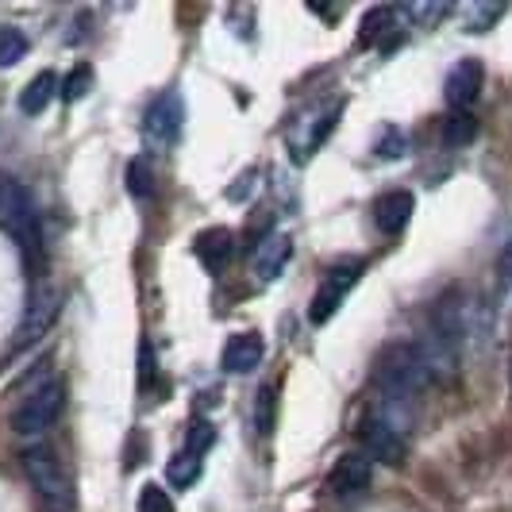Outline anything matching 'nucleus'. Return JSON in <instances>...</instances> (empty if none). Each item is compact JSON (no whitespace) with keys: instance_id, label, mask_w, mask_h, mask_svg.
<instances>
[{"instance_id":"nucleus-19","label":"nucleus","mask_w":512,"mask_h":512,"mask_svg":"<svg viewBox=\"0 0 512 512\" xmlns=\"http://www.w3.org/2000/svg\"><path fill=\"white\" fill-rule=\"evenodd\" d=\"M278 424V385H262L255 397V428L258 436H270Z\"/></svg>"},{"instance_id":"nucleus-6","label":"nucleus","mask_w":512,"mask_h":512,"mask_svg":"<svg viewBox=\"0 0 512 512\" xmlns=\"http://www.w3.org/2000/svg\"><path fill=\"white\" fill-rule=\"evenodd\" d=\"M362 270H366V262H339V266H332V270L324 274V282H320L312 305H308V320H312L316 328L328 324L335 312H339V305L347 301V293L359 285Z\"/></svg>"},{"instance_id":"nucleus-1","label":"nucleus","mask_w":512,"mask_h":512,"mask_svg":"<svg viewBox=\"0 0 512 512\" xmlns=\"http://www.w3.org/2000/svg\"><path fill=\"white\" fill-rule=\"evenodd\" d=\"M374 378L382 385L389 397L397 401H412L416 393H424L436 370L424 355V347H412V343H393L378 355V366H374Z\"/></svg>"},{"instance_id":"nucleus-4","label":"nucleus","mask_w":512,"mask_h":512,"mask_svg":"<svg viewBox=\"0 0 512 512\" xmlns=\"http://www.w3.org/2000/svg\"><path fill=\"white\" fill-rule=\"evenodd\" d=\"M66 409V382L51 378L47 385H39L27 397L20 409L12 412V432L16 436H43L47 428H54V420Z\"/></svg>"},{"instance_id":"nucleus-10","label":"nucleus","mask_w":512,"mask_h":512,"mask_svg":"<svg viewBox=\"0 0 512 512\" xmlns=\"http://www.w3.org/2000/svg\"><path fill=\"white\" fill-rule=\"evenodd\" d=\"M482 81H486V66L478 58H459L443 81V97L455 112H470V104L482 93Z\"/></svg>"},{"instance_id":"nucleus-14","label":"nucleus","mask_w":512,"mask_h":512,"mask_svg":"<svg viewBox=\"0 0 512 512\" xmlns=\"http://www.w3.org/2000/svg\"><path fill=\"white\" fill-rule=\"evenodd\" d=\"M266 359V339L258 332H235L224 347V370L228 374H251Z\"/></svg>"},{"instance_id":"nucleus-22","label":"nucleus","mask_w":512,"mask_h":512,"mask_svg":"<svg viewBox=\"0 0 512 512\" xmlns=\"http://www.w3.org/2000/svg\"><path fill=\"white\" fill-rule=\"evenodd\" d=\"M474 135H478V120H474L470 112H455V116L447 120V128H443V139H447V147H466Z\"/></svg>"},{"instance_id":"nucleus-15","label":"nucleus","mask_w":512,"mask_h":512,"mask_svg":"<svg viewBox=\"0 0 512 512\" xmlns=\"http://www.w3.org/2000/svg\"><path fill=\"white\" fill-rule=\"evenodd\" d=\"M231 251H235V235L228 228H208L193 239V255L201 258V266L212 270V274H220L228 266Z\"/></svg>"},{"instance_id":"nucleus-17","label":"nucleus","mask_w":512,"mask_h":512,"mask_svg":"<svg viewBox=\"0 0 512 512\" xmlns=\"http://www.w3.org/2000/svg\"><path fill=\"white\" fill-rule=\"evenodd\" d=\"M201 470H205V459L201 455H193V451H178L174 459L166 462V482L178 489H189L197 478H201Z\"/></svg>"},{"instance_id":"nucleus-11","label":"nucleus","mask_w":512,"mask_h":512,"mask_svg":"<svg viewBox=\"0 0 512 512\" xmlns=\"http://www.w3.org/2000/svg\"><path fill=\"white\" fill-rule=\"evenodd\" d=\"M370 478H374V462L366 459L362 451H347V455L335 459L332 474H328V486L339 497H351V493H362V489L370 486Z\"/></svg>"},{"instance_id":"nucleus-30","label":"nucleus","mask_w":512,"mask_h":512,"mask_svg":"<svg viewBox=\"0 0 512 512\" xmlns=\"http://www.w3.org/2000/svg\"><path fill=\"white\" fill-rule=\"evenodd\" d=\"M509 382H512V366H509Z\"/></svg>"},{"instance_id":"nucleus-8","label":"nucleus","mask_w":512,"mask_h":512,"mask_svg":"<svg viewBox=\"0 0 512 512\" xmlns=\"http://www.w3.org/2000/svg\"><path fill=\"white\" fill-rule=\"evenodd\" d=\"M339 116H343V101H332L328 108H320V112L301 116L297 128L289 131V151H293V158H297V162H308L312 154L320 151V143L335 131Z\"/></svg>"},{"instance_id":"nucleus-16","label":"nucleus","mask_w":512,"mask_h":512,"mask_svg":"<svg viewBox=\"0 0 512 512\" xmlns=\"http://www.w3.org/2000/svg\"><path fill=\"white\" fill-rule=\"evenodd\" d=\"M58 93H62V89H58V77H54L51 70H39V74L24 85V93H20V108H24L27 116H39V112H43Z\"/></svg>"},{"instance_id":"nucleus-24","label":"nucleus","mask_w":512,"mask_h":512,"mask_svg":"<svg viewBox=\"0 0 512 512\" xmlns=\"http://www.w3.org/2000/svg\"><path fill=\"white\" fill-rule=\"evenodd\" d=\"M139 512H174V501H170V493L162 486H154V482H147V486L139 489V505H135Z\"/></svg>"},{"instance_id":"nucleus-18","label":"nucleus","mask_w":512,"mask_h":512,"mask_svg":"<svg viewBox=\"0 0 512 512\" xmlns=\"http://www.w3.org/2000/svg\"><path fill=\"white\" fill-rule=\"evenodd\" d=\"M128 193L135 197V201H147L154 193V166H151V158L147 154H135L128 162Z\"/></svg>"},{"instance_id":"nucleus-29","label":"nucleus","mask_w":512,"mask_h":512,"mask_svg":"<svg viewBox=\"0 0 512 512\" xmlns=\"http://www.w3.org/2000/svg\"><path fill=\"white\" fill-rule=\"evenodd\" d=\"M497 274H501V282H505V285H512V239L505 243L501 258H497Z\"/></svg>"},{"instance_id":"nucleus-9","label":"nucleus","mask_w":512,"mask_h":512,"mask_svg":"<svg viewBox=\"0 0 512 512\" xmlns=\"http://www.w3.org/2000/svg\"><path fill=\"white\" fill-rule=\"evenodd\" d=\"M359 439H362V455L370 462H385V466H401L405 455H409V447H405V439L401 432L385 420V416H366L359 428Z\"/></svg>"},{"instance_id":"nucleus-5","label":"nucleus","mask_w":512,"mask_h":512,"mask_svg":"<svg viewBox=\"0 0 512 512\" xmlns=\"http://www.w3.org/2000/svg\"><path fill=\"white\" fill-rule=\"evenodd\" d=\"M185 128V104H181L178 89H166L147 104V116H143V135L154 151H166L181 139Z\"/></svg>"},{"instance_id":"nucleus-20","label":"nucleus","mask_w":512,"mask_h":512,"mask_svg":"<svg viewBox=\"0 0 512 512\" xmlns=\"http://www.w3.org/2000/svg\"><path fill=\"white\" fill-rule=\"evenodd\" d=\"M27 47H31V43H27V35L20 31V27H0V70L24 62Z\"/></svg>"},{"instance_id":"nucleus-28","label":"nucleus","mask_w":512,"mask_h":512,"mask_svg":"<svg viewBox=\"0 0 512 512\" xmlns=\"http://www.w3.org/2000/svg\"><path fill=\"white\" fill-rule=\"evenodd\" d=\"M154 382V351H151V343L143 339L139 343V393H147Z\"/></svg>"},{"instance_id":"nucleus-3","label":"nucleus","mask_w":512,"mask_h":512,"mask_svg":"<svg viewBox=\"0 0 512 512\" xmlns=\"http://www.w3.org/2000/svg\"><path fill=\"white\" fill-rule=\"evenodd\" d=\"M20 466H24L27 482L31 489L47 501V509L51 512H66L70 509V501H74V489H70V478H66V470H62V459L54 455L51 447H43V443H31L24 455H20Z\"/></svg>"},{"instance_id":"nucleus-21","label":"nucleus","mask_w":512,"mask_h":512,"mask_svg":"<svg viewBox=\"0 0 512 512\" xmlns=\"http://www.w3.org/2000/svg\"><path fill=\"white\" fill-rule=\"evenodd\" d=\"M462 12H466V31L474 35V31H489L509 8H505V4H466Z\"/></svg>"},{"instance_id":"nucleus-23","label":"nucleus","mask_w":512,"mask_h":512,"mask_svg":"<svg viewBox=\"0 0 512 512\" xmlns=\"http://www.w3.org/2000/svg\"><path fill=\"white\" fill-rule=\"evenodd\" d=\"M93 89V66H74L70 74H66V81H62V101L66 104H74V101H81L85 93Z\"/></svg>"},{"instance_id":"nucleus-26","label":"nucleus","mask_w":512,"mask_h":512,"mask_svg":"<svg viewBox=\"0 0 512 512\" xmlns=\"http://www.w3.org/2000/svg\"><path fill=\"white\" fill-rule=\"evenodd\" d=\"M405 151H409V143H405V135L397 128H385L382 139H378V147H374L378 158H401Z\"/></svg>"},{"instance_id":"nucleus-25","label":"nucleus","mask_w":512,"mask_h":512,"mask_svg":"<svg viewBox=\"0 0 512 512\" xmlns=\"http://www.w3.org/2000/svg\"><path fill=\"white\" fill-rule=\"evenodd\" d=\"M212 443H216V428H212L208 420H193V424H189V436H185V451L205 455Z\"/></svg>"},{"instance_id":"nucleus-7","label":"nucleus","mask_w":512,"mask_h":512,"mask_svg":"<svg viewBox=\"0 0 512 512\" xmlns=\"http://www.w3.org/2000/svg\"><path fill=\"white\" fill-rule=\"evenodd\" d=\"M58 312H62V293H58L54 285H39V289L31 293V301H27V312H24V320H20V328H16V351L39 343L43 335L51 332Z\"/></svg>"},{"instance_id":"nucleus-27","label":"nucleus","mask_w":512,"mask_h":512,"mask_svg":"<svg viewBox=\"0 0 512 512\" xmlns=\"http://www.w3.org/2000/svg\"><path fill=\"white\" fill-rule=\"evenodd\" d=\"M389 16H393V8H374L366 20H362V47H370L374 43V35H382L385 31V24H389Z\"/></svg>"},{"instance_id":"nucleus-12","label":"nucleus","mask_w":512,"mask_h":512,"mask_svg":"<svg viewBox=\"0 0 512 512\" xmlns=\"http://www.w3.org/2000/svg\"><path fill=\"white\" fill-rule=\"evenodd\" d=\"M293 258V239L285 231H270L262 243L255 247V278L258 282H274L282 278V270Z\"/></svg>"},{"instance_id":"nucleus-13","label":"nucleus","mask_w":512,"mask_h":512,"mask_svg":"<svg viewBox=\"0 0 512 512\" xmlns=\"http://www.w3.org/2000/svg\"><path fill=\"white\" fill-rule=\"evenodd\" d=\"M412 212H416V197H412L409 189H393V193L378 197V205H374V224H378L385 235H401V231L409 228Z\"/></svg>"},{"instance_id":"nucleus-2","label":"nucleus","mask_w":512,"mask_h":512,"mask_svg":"<svg viewBox=\"0 0 512 512\" xmlns=\"http://www.w3.org/2000/svg\"><path fill=\"white\" fill-rule=\"evenodd\" d=\"M0 231H8L20 243L27 262H35L39 243H43V235H39V212L31 205L24 185L12 178V174H4V170H0Z\"/></svg>"}]
</instances>
